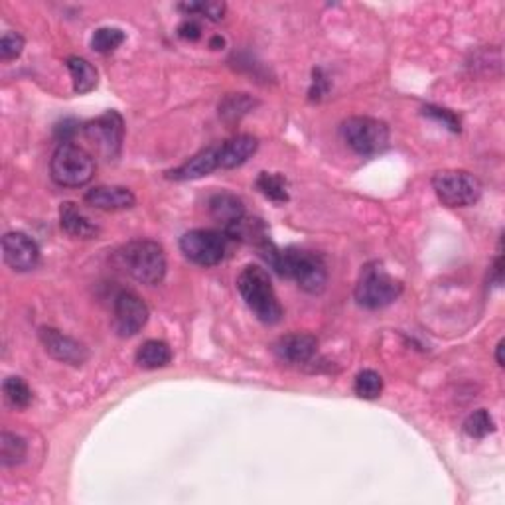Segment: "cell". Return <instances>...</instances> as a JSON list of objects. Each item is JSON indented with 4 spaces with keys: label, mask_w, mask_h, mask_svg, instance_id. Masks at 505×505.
I'll return each mask as SVG.
<instances>
[{
    "label": "cell",
    "mask_w": 505,
    "mask_h": 505,
    "mask_svg": "<svg viewBox=\"0 0 505 505\" xmlns=\"http://www.w3.org/2000/svg\"><path fill=\"white\" fill-rule=\"evenodd\" d=\"M261 255L280 277L292 279L310 295H320L327 285V267L322 256L314 251L298 249V247L280 249L267 237L261 243Z\"/></svg>",
    "instance_id": "obj_1"
},
{
    "label": "cell",
    "mask_w": 505,
    "mask_h": 505,
    "mask_svg": "<svg viewBox=\"0 0 505 505\" xmlns=\"http://www.w3.org/2000/svg\"><path fill=\"white\" fill-rule=\"evenodd\" d=\"M237 290L245 300L247 308L256 316V320L269 326L282 320V306L267 271L256 267V264L245 267L237 277Z\"/></svg>",
    "instance_id": "obj_2"
},
{
    "label": "cell",
    "mask_w": 505,
    "mask_h": 505,
    "mask_svg": "<svg viewBox=\"0 0 505 505\" xmlns=\"http://www.w3.org/2000/svg\"><path fill=\"white\" fill-rule=\"evenodd\" d=\"M117 259L121 267L143 285H161L166 277V255L162 245L150 241V239H135V241L122 245Z\"/></svg>",
    "instance_id": "obj_3"
},
{
    "label": "cell",
    "mask_w": 505,
    "mask_h": 505,
    "mask_svg": "<svg viewBox=\"0 0 505 505\" xmlns=\"http://www.w3.org/2000/svg\"><path fill=\"white\" fill-rule=\"evenodd\" d=\"M401 280L395 279L393 274H389L381 263H369L359 272L353 296H356V303L359 306L367 310H379L393 304L401 296Z\"/></svg>",
    "instance_id": "obj_4"
},
{
    "label": "cell",
    "mask_w": 505,
    "mask_h": 505,
    "mask_svg": "<svg viewBox=\"0 0 505 505\" xmlns=\"http://www.w3.org/2000/svg\"><path fill=\"white\" fill-rule=\"evenodd\" d=\"M51 180L64 188H82L90 184L95 174V161L85 148L69 143H61L50 162Z\"/></svg>",
    "instance_id": "obj_5"
},
{
    "label": "cell",
    "mask_w": 505,
    "mask_h": 505,
    "mask_svg": "<svg viewBox=\"0 0 505 505\" xmlns=\"http://www.w3.org/2000/svg\"><path fill=\"white\" fill-rule=\"evenodd\" d=\"M342 137L353 153L369 158L389 146V127L371 117H350L342 122Z\"/></svg>",
    "instance_id": "obj_6"
},
{
    "label": "cell",
    "mask_w": 505,
    "mask_h": 505,
    "mask_svg": "<svg viewBox=\"0 0 505 505\" xmlns=\"http://www.w3.org/2000/svg\"><path fill=\"white\" fill-rule=\"evenodd\" d=\"M432 190L448 208H468L482 198V184L466 170H440L432 176Z\"/></svg>",
    "instance_id": "obj_7"
},
{
    "label": "cell",
    "mask_w": 505,
    "mask_h": 505,
    "mask_svg": "<svg viewBox=\"0 0 505 505\" xmlns=\"http://www.w3.org/2000/svg\"><path fill=\"white\" fill-rule=\"evenodd\" d=\"M227 235L214 229H192L180 239V251L200 267H216L225 256Z\"/></svg>",
    "instance_id": "obj_8"
},
{
    "label": "cell",
    "mask_w": 505,
    "mask_h": 505,
    "mask_svg": "<svg viewBox=\"0 0 505 505\" xmlns=\"http://www.w3.org/2000/svg\"><path fill=\"white\" fill-rule=\"evenodd\" d=\"M83 132L107 161H117L125 138V121L117 111H107L85 122Z\"/></svg>",
    "instance_id": "obj_9"
},
{
    "label": "cell",
    "mask_w": 505,
    "mask_h": 505,
    "mask_svg": "<svg viewBox=\"0 0 505 505\" xmlns=\"http://www.w3.org/2000/svg\"><path fill=\"white\" fill-rule=\"evenodd\" d=\"M148 306L137 292L121 290L114 296V330L121 338L137 335L148 322Z\"/></svg>",
    "instance_id": "obj_10"
},
{
    "label": "cell",
    "mask_w": 505,
    "mask_h": 505,
    "mask_svg": "<svg viewBox=\"0 0 505 505\" xmlns=\"http://www.w3.org/2000/svg\"><path fill=\"white\" fill-rule=\"evenodd\" d=\"M4 263L16 272H28L38 267L40 247L22 232H8L3 237Z\"/></svg>",
    "instance_id": "obj_11"
},
{
    "label": "cell",
    "mask_w": 505,
    "mask_h": 505,
    "mask_svg": "<svg viewBox=\"0 0 505 505\" xmlns=\"http://www.w3.org/2000/svg\"><path fill=\"white\" fill-rule=\"evenodd\" d=\"M38 335H40L43 350L61 363H69V366H83L87 358H90V351H87V348L82 342L69 338V335L61 334L59 330H56V327L42 326L38 330Z\"/></svg>",
    "instance_id": "obj_12"
},
{
    "label": "cell",
    "mask_w": 505,
    "mask_h": 505,
    "mask_svg": "<svg viewBox=\"0 0 505 505\" xmlns=\"http://www.w3.org/2000/svg\"><path fill=\"white\" fill-rule=\"evenodd\" d=\"M217 168H219V156H217V145H214L200 150V153L196 156H192L188 162H184L182 166L174 168V170L166 172V178H170L174 182L200 180L203 176L216 172Z\"/></svg>",
    "instance_id": "obj_13"
},
{
    "label": "cell",
    "mask_w": 505,
    "mask_h": 505,
    "mask_svg": "<svg viewBox=\"0 0 505 505\" xmlns=\"http://www.w3.org/2000/svg\"><path fill=\"white\" fill-rule=\"evenodd\" d=\"M85 201L95 209L122 211L135 206L137 198L125 185H97L85 193Z\"/></svg>",
    "instance_id": "obj_14"
},
{
    "label": "cell",
    "mask_w": 505,
    "mask_h": 505,
    "mask_svg": "<svg viewBox=\"0 0 505 505\" xmlns=\"http://www.w3.org/2000/svg\"><path fill=\"white\" fill-rule=\"evenodd\" d=\"M274 353L277 358L288 363H306L314 358L318 350V340L312 334H287L274 343Z\"/></svg>",
    "instance_id": "obj_15"
},
{
    "label": "cell",
    "mask_w": 505,
    "mask_h": 505,
    "mask_svg": "<svg viewBox=\"0 0 505 505\" xmlns=\"http://www.w3.org/2000/svg\"><path fill=\"white\" fill-rule=\"evenodd\" d=\"M256 148H259V140L253 135H237L225 140V143L217 145L219 168L232 170V168L243 166L256 153Z\"/></svg>",
    "instance_id": "obj_16"
},
{
    "label": "cell",
    "mask_w": 505,
    "mask_h": 505,
    "mask_svg": "<svg viewBox=\"0 0 505 505\" xmlns=\"http://www.w3.org/2000/svg\"><path fill=\"white\" fill-rule=\"evenodd\" d=\"M59 225L69 237L93 239L99 235V227L79 209L74 201H64L59 208Z\"/></svg>",
    "instance_id": "obj_17"
},
{
    "label": "cell",
    "mask_w": 505,
    "mask_h": 505,
    "mask_svg": "<svg viewBox=\"0 0 505 505\" xmlns=\"http://www.w3.org/2000/svg\"><path fill=\"white\" fill-rule=\"evenodd\" d=\"M209 214L216 221H219L225 232V229L239 224L245 217V203L241 198L233 196V193L221 192L209 200Z\"/></svg>",
    "instance_id": "obj_18"
},
{
    "label": "cell",
    "mask_w": 505,
    "mask_h": 505,
    "mask_svg": "<svg viewBox=\"0 0 505 505\" xmlns=\"http://www.w3.org/2000/svg\"><path fill=\"white\" fill-rule=\"evenodd\" d=\"M256 105H259V101L249 93H227L219 103V117L227 125H233V122L241 121L245 114H249Z\"/></svg>",
    "instance_id": "obj_19"
},
{
    "label": "cell",
    "mask_w": 505,
    "mask_h": 505,
    "mask_svg": "<svg viewBox=\"0 0 505 505\" xmlns=\"http://www.w3.org/2000/svg\"><path fill=\"white\" fill-rule=\"evenodd\" d=\"M66 66L72 74V82H74V93L75 95H85L93 91L97 87V69L87 61L85 58L79 56H69L66 59Z\"/></svg>",
    "instance_id": "obj_20"
},
{
    "label": "cell",
    "mask_w": 505,
    "mask_h": 505,
    "mask_svg": "<svg viewBox=\"0 0 505 505\" xmlns=\"http://www.w3.org/2000/svg\"><path fill=\"white\" fill-rule=\"evenodd\" d=\"M172 361L170 345L162 340H148L137 351V363L143 369H161Z\"/></svg>",
    "instance_id": "obj_21"
},
{
    "label": "cell",
    "mask_w": 505,
    "mask_h": 505,
    "mask_svg": "<svg viewBox=\"0 0 505 505\" xmlns=\"http://www.w3.org/2000/svg\"><path fill=\"white\" fill-rule=\"evenodd\" d=\"M26 452H28V445L19 434H12L4 430L0 434V464L4 468H12L24 462Z\"/></svg>",
    "instance_id": "obj_22"
},
{
    "label": "cell",
    "mask_w": 505,
    "mask_h": 505,
    "mask_svg": "<svg viewBox=\"0 0 505 505\" xmlns=\"http://www.w3.org/2000/svg\"><path fill=\"white\" fill-rule=\"evenodd\" d=\"M3 393H4V401L8 403V406H12V409L16 411L28 409L32 403V389L22 377H16V375L6 377L3 383Z\"/></svg>",
    "instance_id": "obj_23"
},
{
    "label": "cell",
    "mask_w": 505,
    "mask_h": 505,
    "mask_svg": "<svg viewBox=\"0 0 505 505\" xmlns=\"http://www.w3.org/2000/svg\"><path fill=\"white\" fill-rule=\"evenodd\" d=\"M256 188H259L264 198H269L274 203L288 201V184L285 180V176L261 172L259 178H256Z\"/></svg>",
    "instance_id": "obj_24"
},
{
    "label": "cell",
    "mask_w": 505,
    "mask_h": 505,
    "mask_svg": "<svg viewBox=\"0 0 505 505\" xmlns=\"http://www.w3.org/2000/svg\"><path fill=\"white\" fill-rule=\"evenodd\" d=\"M127 40V34L121 28H113V26H103L97 28L91 38V48L97 54H111L117 50L122 42Z\"/></svg>",
    "instance_id": "obj_25"
},
{
    "label": "cell",
    "mask_w": 505,
    "mask_h": 505,
    "mask_svg": "<svg viewBox=\"0 0 505 505\" xmlns=\"http://www.w3.org/2000/svg\"><path fill=\"white\" fill-rule=\"evenodd\" d=\"M356 395L366 401H375L383 393V377L374 369H363L356 377Z\"/></svg>",
    "instance_id": "obj_26"
},
{
    "label": "cell",
    "mask_w": 505,
    "mask_h": 505,
    "mask_svg": "<svg viewBox=\"0 0 505 505\" xmlns=\"http://www.w3.org/2000/svg\"><path fill=\"white\" fill-rule=\"evenodd\" d=\"M495 430L493 416L487 413L485 409H477L464 421V432L469 438H485L487 434H492Z\"/></svg>",
    "instance_id": "obj_27"
},
{
    "label": "cell",
    "mask_w": 505,
    "mask_h": 505,
    "mask_svg": "<svg viewBox=\"0 0 505 505\" xmlns=\"http://www.w3.org/2000/svg\"><path fill=\"white\" fill-rule=\"evenodd\" d=\"M188 14H198L211 22H219L224 19L227 6L224 3H185L180 6Z\"/></svg>",
    "instance_id": "obj_28"
},
{
    "label": "cell",
    "mask_w": 505,
    "mask_h": 505,
    "mask_svg": "<svg viewBox=\"0 0 505 505\" xmlns=\"http://www.w3.org/2000/svg\"><path fill=\"white\" fill-rule=\"evenodd\" d=\"M24 38L19 32H4L3 38H0V58L4 61H11L20 58L24 51Z\"/></svg>",
    "instance_id": "obj_29"
},
{
    "label": "cell",
    "mask_w": 505,
    "mask_h": 505,
    "mask_svg": "<svg viewBox=\"0 0 505 505\" xmlns=\"http://www.w3.org/2000/svg\"><path fill=\"white\" fill-rule=\"evenodd\" d=\"M424 114H429V117L432 119H437L438 122H442V125L448 127L452 132H458L460 130V121L458 117L452 111L448 109H440V107H432V105H429V107H424Z\"/></svg>",
    "instance_id": "obj_30"
},
{
    "label": "cell",
    "mask_w": 505,
    "mask_h": 505,
    "mask_svg": "<svg viewBox=\"0 0 505 505\" xmlns=\"http://www.w3.org/2000/svg\"><path fill=\"white\" fill-rule=\"evenodd\" d=\"M327 87H330V83H327V77L324 75L322 69H314L312 85H310V99L320 101L322 97H326Z\"/></svg>",
    "instance_id": "obj_31"
},
{
    "label": "cell",
    "mask_w": 505,
    "mask_h": 505,
    "mask_svg": "<svg viewBox=\"0 0 505 505\" xmlns=\"http://www.w3.org/2000/svg\"><path fill=\"white\" fill-rule=\"evenodd\" d=\"M178 36L184 38V40L196 42V40L201 38V26L196 20H185L184 24H180Z\"/></svg>",
    "instance_id": "obj_32"
},
{
    "label": "cell",
    "mask_w": 505,
    "mask_h": 505,
    "mask_svg": "<svg viewBox=\"0 0 505 505\" xmlns=\"http://www.w3.org/2000/svg\"><path fill=\"white\" fill-rule=\"evenodd\" d=\"M501 274H503V259H501V255L495 259L493 263V279H495V287H500L501 285Z\"/></svg>",
    "instance_id": "obj_33"
},
{
    "label": "cell",
    "mask_w": 505,
    "mask_h": 505,
    "mask_svg": "<svg viewBox=\"0 0 505 505\" xmlns=\"http://www.w3.org/2000/svg\"><path fill=\"white\" fill-rule=\"evenodd\" d=\"M495 359H498V366H503V340L498 343V351H495Z\"/></svg>",
    "instance_id": "obj_34"
}]
</instances>
